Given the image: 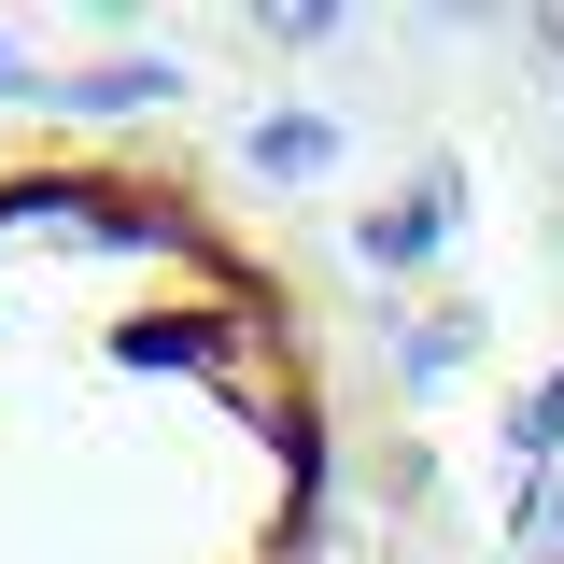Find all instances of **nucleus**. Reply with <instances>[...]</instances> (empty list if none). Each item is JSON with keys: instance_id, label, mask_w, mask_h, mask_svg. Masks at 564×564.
Returning a JSON list of instances; mask_svg holds the SVG:
<instances>
[{"instance_id": "1", "label": "nucleus", "mask_w": 564, "mask_h": 564, "mask_svg": "<svg viewBox=\"0 0 564 564\" xmlns=\"http://www.w3.org/2000/svg\"><path fill=\"white\" fill-rule=\"evenodd\" d=\"M367 352L184 128H0V564H352Z\"/></svg>"}]
</instances>
